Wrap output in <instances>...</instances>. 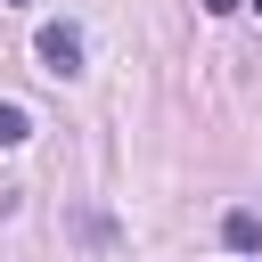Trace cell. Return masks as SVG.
I'll return each mask as SVG.
<instances>
[{
  "label": "cell",
  "instance_id": "6da1fadb",
  "mask_svg": "<svg viewBox=\"0 0 262 262\" xmlns=\"http://www.w3.org/2000/svg\"><path fill=\"white\" fill-rule=\"evenodd\" d=\"M33 57H41V74H57V82H74V74H82V33L49 16V25L33 33Z\"/></svg>",
  "mask_w": 262,
  "mask_h": 262
},
{
  "label": "cell",
  "instance_id": "7a4b0ae2",
  "mask_svg": "<svg viewBox=\"0 0 262 262\" xmlns=\"http://www.w3.org/2000/svg\"><path fill=\"white\" fill-rule=\"evenodd\" d=\"M221 246H229V254H262V213L229 205V213H221Z\"/></svg>",
  "mask_w": 262,
  "mask_h": 262
},
{
  "label": "cell",
  "instance_id": "3957f363",
  "mask_svg": "<svg viewBox=\"0 0 262 262\" xmlns=\"http://www.w3.org/2000/svg\"><path fill=\"white\" fill-rule=\"evenodd\" d=\"M25 139H33V115L16 98H0V147H25Z\"/></svg>",
  "mask_w": 262,
  "mask_h": 262
},
{
  "label": "cell",
  "instance_id": "277c9868",
  "mask_svg": "<svg viewBox=\"0 0 262 262\" xmlns=\"http://www.w3.org/2000/svg\"><path fill=\"white\" fill-rule=\"evenodd\" d=\"M229 8H246V0H205V16H229Z\"/></svg>",
  "mask_w": 262,
  "mask_h": 262
},
{
  "label": "cell",
  "instance_id": "5b68a950",
  "mask_svg": "<svg viewBox=\"0 0 262 262\" xmlns=\"http://www.w3.org/2000/svg\"><path fill=\"white\" fill-rule=\"evenodd\" d=\"M246 8H254V16H262V0H246Z\"/></svg>",
  "mask_w": 262,
  "mask_h": 262
}]
</instances>
